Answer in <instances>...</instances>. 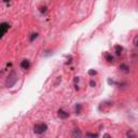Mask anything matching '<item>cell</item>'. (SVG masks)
Here are the masks:
<instances>
[{"label": "cell", "mask_w": 138, "mask_h": 138, "mask_svg": "<svg viewBox=\"0 0 138 138\" xmlns=\"http://www.w3.org/2000/svg\"><path fill=\"white\" fill-rule=\"evenodd\" d=\"M90 85L92 86V88H95V85H96V82L94 81V80H91L90 81Z\"/></svg>", "instance_id": "obj_16"}, {"label": "cell", "mask_w": 138, "mask_h": 138, "mask_svg": "<svg viewBox=\"0 0 138 138\" xmlns=\"http://www.w3.org/2000/svg\"><path fill=\"white\" fill-rule=\"evenodd\" d=\"M57 115H58V118H61V119H67V118L69 117V113L66 112L65 110H63V109H59L58 112H57Z\"/></svg>", "instance_id": "obj_4"}, {"label": "cell", "mask_w": 138, "mask_h": 138, "mask_svg": "<svg viewBox=\"0 0 138 138\" xmlns=\"http://www.w3.org/2000/svg\"><path fill=\"white\" fill-rule=\"evenodd\" d=\"M48 130V125L45 124V123H39V124H36L34 126V134H37V135H42L46 132Z\"/></svg>", "instance_id": "obj_2"}, {"label": "cell", "mask_w": 138, "mask_h": 138, "mask_svg": "<svg viewBox=\"0 0 138 138\" xmlns=\"http://www.w3.org/2000/svg\"><path fill=\"white\" fill-rule=\"evenodd\" d=\"M119 69L121 70V71H123V72H125V73H127L128 71H130V68H128V66L126 64H121L119 66Z\"/></svg>", "instance_id": "obj_7"}, {"label": "cell", "mask_w": 138, "mask_h": 138, "mask_svg": "<svg viewBox=\"0 0 138 138\" xmlns=\"http://www.w3.org/2000/svg\"><path fill=\"white\" fill-rule=\"evenodd\" d=\"M21 67L23 69H28L30 67V61L28 59H24V61H22L21 63Z\"/></svg>", "instance_id": "obj_5"}, {"label": "cell", "mask_w": 138, "mask_h": 138, "mask_svg": "<svg viewBox=\"0 0 138 138\" xmlns=\"http://www.w3.org/2000/svg\"><path fill=\"white\" fill-rule=\"evenodd\" d=\"M86 136L88 137H97L98 134H93V133H86Z\"/></svg>", "instance_id": "obj_14"}, {"label": "cell", "mask_w": 138, "mask_h": 138, "mask_svg": "<svg viewBox=\"0 0 138 138\" xmlns=\"http://www.w3.org/2000/svg\"><path fill=\"white\" fill-rule=\"evenodd\" d=\"M96 74H97V71H96L95 69H90V70H88V76L94 77V76H96Z\"/></svg>", "instance_id": "obj_12"}, {"label": "cell", "mask_w": 138, "mask_h": 138, "mask_svg": "<svg viewBox=\"0 0 138 138\" xmlns=\"http://www.w3.org/2000/svg\"><path fill=\"white\" fill-rule=\"evenodd\" d=\"M37 38H38V34H37V32L31 34H30V37H29V41H30V42H34V41L37 39Z\"/></svg>", "instance_id": "obj_11"}, {"label": "cell", "mask_w": 138, "mask_h": 138, "mask_svg": "<svg viewBox=\"0 0 138 138\" xmlns=\"http://www.w3.org/2000/svg\"><path fill=\"white\" fill-rule=\"evenodd\" d=\"M0 28H1V37H3V36L7 34V31L9 30V28H10V25H9V23L3 22V23H1V25H0Z\"/></svg>", "instance_id": "obj_3"}, {"label": "cell", "mask_w": 138, "mask_h": 138, "mask_svg": "<svg viewBox=\"0 0 138 138\" xmlns=\"http://www.w3.org/2000/svg\"><path fill=\"white\" fill-rule=\"evenodd\" d=\"M134 45H135L136 48H138V36H136L135 38H134Z\"/></svg>", "instance_id": "obj_13"}, {"label": "cell", "mask_w": 138, "mask_h": 138, "mask_svg": "<svg viewBox=\"0 0 138 138\" xmlns=\"http://www.w3.org/2000/svg\"><path fill=\"white\" fill-rule=\"evenodd\" d=\"M114 51H115V54H117V56H120L121 54H122L123 48L121 46V45L117 44V45H114Z\"/></svg>", "instance_id": "obj_6"}, {"label": "cell", "mask_w": 138, "mask_h": 138, "mask_svg": "<svg viewBox=\"0 0 138 138\" xmlns=\"http://www.w3.org/2000/svg\"><path fill=\"white\" fill-rule=\"evenodd\" d=\"M81 135H82V134H81V132H80L78 128H76V130H73V133H72V136H73V137H81Z\"/></svg>", "instance_id": "obj_10"}, {"label": "cell", "mask_w": 138, "mask_h": 138, "mask_svg": "<svg viewBox=\"0 0 138 138\" xmlns=\"http://www.w3.org/2000/svg\"><path fill=\"white\" fill-rule=\"evenodd\" d=\"M126 136H128V137H134V134L132 133V132H128V133H126Z\"/></svg>", "instance_id": "obj_17"}, {"label": "cell", "mask_w": 138, "mask_h": 138, "mask_svg": "<svg viewBox=\"0 0 138 138\" xmlns=\"http://www.w3.org/2000/svg\"><path fill=\"white\" fill-rule=\"evenodd\" d=\"M3 2H9V1H11V0H2Z\"/></svg>", "instance_id": "obj_19"}, {"label": "cell", "mask_w": 138, "mask_h": 138, "mask_svg": "<svg viewBox=\"0 0 138 138\" xmlns=\"http://www.w3.org/2000/svg\"><path fill=\"white\" fill-rule=\"evenodd\" d=\"M16 81H17V74H16V72L14 71V70H12V71L10 72V74L8 76V78H7L5 86H7V88H12L16 83Z\"/></svg>", "instance_id": "obj_1"}, {"label": "cell", "mask_w": 138, "mask_h": 138, "mask_svg": "<svg viewBox=\"0 0 138 138\" xmlns=\"http://www.w3.org/2000/svg\"><path fill=\"white\" fill-rule=\"evenodd\" d=\"M105 58H106V61L108 63H113L114 61V57L110 53H105Z\"/></svg>", "instance_id": "obj_8"}, {"label": "cell", "mask_w": 138, "mask_h": 138, "mask_svg": "<svg viewBox=\"0 0 138 138\" xmlns=\"http://www.w3.org/2000/svg\"><path fill=\"white\" fill-rule=\"evenodd\" d=\"M74 109H76V113H78V114L81 113V111H82V105L81 104H77Z\"/></svg>", "instance_id": "obj_9"}, {"label": "cell", "mask_w": 138, "mask_h": 138, "mask_svg": "<svg viewBox=\"0 0 138 138\" xmlns=\"http://www.w3.org/2000/svg\"><path fill=\"white\" fill-rule=\"evenodd\" d=\"M40 12H41L42 14H45L46 13V8H45V7H42V8L40 9Z\"/></svg>", "instance_id": "obj_15"}, {"label": "cell", "mask_w": 138, "mask_h": 138, "mask_svg": "<svg viewBox=\"0 0 138 138\" xmlns=\"http://www.w3.org/2000/svg\"><path fill=\"white\" fill-rule=\"evenodd\" d=\"M73 82H74V84H77V83L79 82V78H78V77H74V79H73Z\"/></svg>", "instance_id": "obj_18"}]
</instances>
